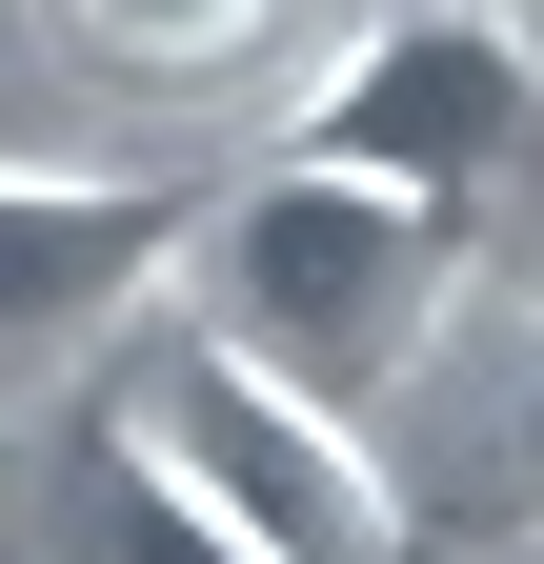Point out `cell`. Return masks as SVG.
<instances>
[{
  "label": "cell",
  "instance_id": "obj_1",
  "mask_svg": "<svg viewBox=\"0 0 544 564\" xmlns=\"http://www.w3.org/2000/svg\"><path fill=\"white\" fill-rule=\"evenodd\" d=\"M182 303L242 343V364H283L303 403H383L403 364L444 343V303H464V223H424V202H383V182H344V162H262L202 202V242H182Z\"/></svg>",
  "mask_w": 544,
  "mask_h": 564
},
{
  "label": "cell",
  "instance_id": "obj_2",
  "mask_svg": "<svg viewBox=\"0 0 544 564\" xmlns=\"http://www.w3.org/2000/svg\"><path fill=\"white\" fill-rule=\"evenodd\" d=\"M283 162H344V182H383V202H424V223L485 242L544 182V41L504 0H383V21L303 82Z\"/></svg>",
  "mask_w": 544,
  "mask_h": 564
},
{
  "label": "cell",
  "instance_id": "obj_3",
  "mask_svg": "<svg viewBox=\"0 0 544 564\" xmlns=\"http://www.w3.org/2000/svg\"><path fill=\"white\" fill-rule=\"evenodd\" d=\"M121 444L182 464L262 564H403V484H383V444H363L344 403H303L283 364H242L222 323H142V364H121Z\"/></svg>",
  "mask_w": 544,
  "mask_h": 564
},
{
  "label": "cell",
  "instance_id": "obj_4",
  "mask_svg": "<svg viewBox=\"0 0 544 564\" xmlns=\"http://www.w3.org/2000/svg\"><path fill=\"white\" fill-rule=\"evenodd\" d=\"M182 242H202V182L142 162H0V403H41L81 343H142L182 303Z\"/></svg>",
  "mask_w": 544,
  "mask_h": 564
},
{
  "label": "cell",
  "instance_id": "obj_5",
  "mask_svg": "<svg viewBox=\"0 0 544 564\" xmlns=\"http://www.w3.org/2000/svg\"><path fill=\"white\" fill-rule=\"evenodd\" d=\"M61 564H262L222 505H202L182 464H142V444H101L81 464V505H61Z\"/></svg>",
  "mask_w": 544,
  "mask_h": 564
},
{
  "label": "cell",
  "instance_id": "obj_6",
  "mask_svg": "<svg viewBox=\"0 0 544 564\" xmlns=\"http://www.w3.org/2000/svg\"><path fill=\"white\" fill-rule=\"evenodd\" d=\"M61 41L101 61V82H222V61L283 21V0H41Z\"/></svg>",
  "mask_w": 544,
  "mask_h": 564
},
{
  "label": "cell",
  "instance_id": "obj_7",
  "mask_svg": "<svg viewBox=\"0 0 544 564\" xmlns=\"http://www.w3.org/2000/svg\"><path fill=\"white\" fill-rule=\"evenodd\" d=\"M504 505L544 524V364H524V403H504Z\"/></svg>",
  "mask_w": 544,
  "mask_h": 564
},
{
  "label": "cell",
  "instance_id": "obj_8",
  "mask_svg": "<svg viewBox=\"0 0 544 564\" xmlns=\"http://www.w3.org/2000/svg\"><path fill=\"white\" fill-rule=\"evenodd\" d=\"M504 21H524V41H544V0H504Z\"/></svg>",
  "mask_w": 544,
  "mask_h": 564
}]
</instances>
